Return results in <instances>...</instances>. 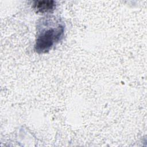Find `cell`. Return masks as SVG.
Masks as SVG:
<instances>
[{
	"mask_svg": "<svg viewBox=\"0 0 147 147\" xmlns=\"http://www.w3.org/2000/svg\"><path fill=\"white\" fill-rule=\"evenodd\" d=\"M64 32V25L55 17L42 18L37 26L34 50L38 53L48 52L61 40Z\"/></svg>",
	"mask_w": 147,
	"mask_h": 147,
	"instance_id": "1",
	"label": "cell"
},
{
	"mask_svg": "<svg viewBox=\"0 0 147 147\" xmlns=\"http://www.w3.org/2000/svg\"><path fill=\"white\" fill-rule=\"evenodd\" d=\"M55 7L56 2L52 0L35 1L33 5V7L36 11L40 13H52Z\"/></svg>",
	"mask_w": 147,
	"mask_h": 147,
	"instance_id": "2",
	"label": "cell"
}]
</instances>
